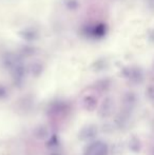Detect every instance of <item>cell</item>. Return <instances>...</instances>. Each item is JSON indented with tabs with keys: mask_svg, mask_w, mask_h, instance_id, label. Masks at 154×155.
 <instances>
[{
	"mask_svg": "<svg viewBox=\"0 0 154 155\" xmlns=\"http://www.w3.org/2000/svg\"><path fill=\"white\" fill-rule=\"evenodd\" d=\"M106 152V148L103 143H94L88 149L86 155H103Z\"/></svg>",
	"mask_w": 154,
	"mask_h": 155,
	"instance_id": "1",
	"label": "cell"
}]
</instances>
